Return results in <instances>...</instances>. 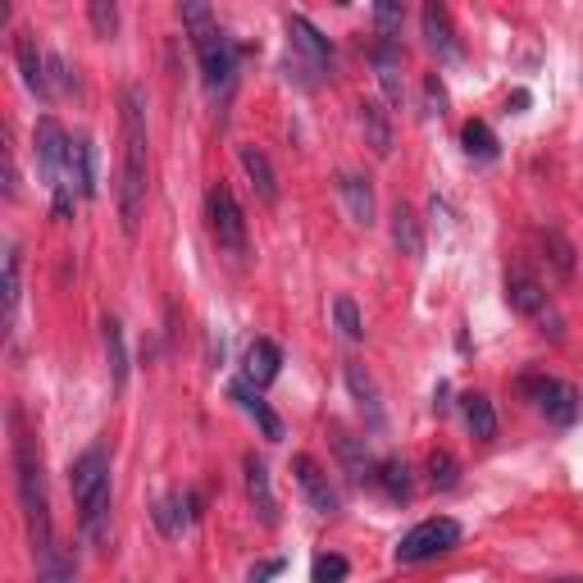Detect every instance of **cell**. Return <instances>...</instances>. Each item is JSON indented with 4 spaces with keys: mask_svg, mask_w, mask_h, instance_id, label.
<instances>
[{
    "mask_svg": "<svg viewBox=\"0 0 583 583\" xmlns=\"http://www.w3.org/2000/svg\"><path fill=\"white\" fill-rule=\"evenodd\" d=\"M520 393L548 415L552 424H561V429H570V424L579 419V393L570 383H561V378H548V374H524L520 378Z\"/></svg>",
    "mask_w": 583,
    "mask_h": 583,
    "instance_id": "7",
    "label": "cell"
},
{
    "mask_svg": "<svg viewBox=\"0 0 583 583\" xmlns=\"http://www.w3.org/2000/svg\"><path fill=\"white\" fill-rule=\"evenodd\" d=\"M10 465H14V492L28 520V538L37 556H55V529H51V501H46V475H42V447L23 415V406H10Z\"/></svg>",
    "mask_w": 583,
    "mask_h": 583,
    "instance_id": "1",
    "label": "cell"
},
{
    "mask_svg": "<svg viewBox=\"0 0 583 583\" xmlns=\"http://www.w3.org/2000/svg\"><path fill=\"white\" fill-rule=\"evenodd\" d=\"M238 160H242V169H247V178H251V191H256V197H260L264 206H279V178H274V165H269V155H264L260 146H242Z\"/></svg>",
    "mask_w": 583,
    "mask_h": 583,
    "instance_id": "17",
    "label": "cell"
},
{
    "mask_svg": "<svg viewBox=\"0 0 583 583\" xmlns=\"http://www.w3.org/2000/svg\"><path fill=\"white\" fill-rule=\"evenodd\" d=\"M288 37H292V46L305 55L310 69H320V73L333 69V46H329V37H324L315 23H310L305 14H288Z\"/></svg>",
    "mask_w": 583,
    "mask_h": 583,
    "instance_id": "11",
    "label": "cell"
},
{
    "mask_svg": "<svg viewBox=\"0 0 583 583\" xmlns=\"http://www.w3.org/2000/svg\"><path fill=\"white\" fill-rule=\"evenodd\" d=\"M206 219H210V238L219 242V251L228 256H247V219L238 210V201H232V191L223 183H215L206 191Z\"/></svg>",
    "mask_w": 583,
    "mask_h": 583,
    "instance_id": "6",
    "label": "cell"
},
{
    "mask_svg": "<svg viewBox=\"0 0 583 583\" xmlns=\"http://www.w3.org/2000/svg\"><path fill=\"white\" fill-rule=\"evenodd\" d=\"M337 201H342L346 219H352L356 228H369L374 223V187H369V178H361V174H337Z\"/></svg>",
    "mask_w": 583,
    "mask_h": 583,
    "instance_id": "14",
    "label": "cell"
},
{
    "mask_svg": "<svg viewBox=\"0 0 583 583\" xmlns=\"http://www.w3.org/2000/svg\"><path fill=\"white\" fill-rule=\"evenodd\" d=\"M356 119H361V133H365V142H369L374 155L393 150V119H387V110L378 101H361L356 105Z\"/></svg>",
    "mask_w": 583,
    "mask_h": 583,
    "instance_id": "19",
    "label": "cell"
},
{
    "mask_svg": "<svg viewBox=\"0 0 583 583\" xmlns=\"http://www.w3.org/2000/svg\"><path fill=\"white\" fill-rule=\"evenodd\" d=\"M460 410H465V424H470V434L479 443H488L497 434V410H492V402L483 393H465L460 397Z\"/></svg>",
    "mask_w": 583,
    "mask_h": 583,
    "instance_id": "24",
    "label": "cell"
},
{
    "mask_svg": "<svg viewBox=\"0 0 583 583\" xmlns=\"http://www.w3.org/2000/svg\"><path fill=\"white\" fill-rule=\"evenodd\" d=\"M460 142H465V155L470 160H479V165H488V160H497V137H492V128L483 124V119H470L460 128Z\"/></svg>",
    "mask_w": 583,
    "mask_h": 583,
    "instance_id": "26",
    "label": "cell"
},
{
    "mask_svg": "<svg viewBox=\"0 0 583 583\" xmlns=\"http://www.w3.org/2000/svg\"><path fill=\"white\" fill-rule=\"evenodd\" d=\"M561 583H579V579H561Z\"/></svg>",
    "mask_w": 583,
    "mask_h": 583,
    "instance_id": "38",
    "label": "cell"
},
{
    "mask_svg": "<svg viewBox=\"0 0 583 583\" xmlns=\"http://www.w3.org/2000/svg\"><path fill=\"white\" fill-rule=\"evenodd\" d=\"M19 269H23V260H19V247L10 242V251H6V329L14 324V310H19Z\"/></svg>",
    "mask_w": 583,
    "mask_h": 583,
    "instance_id": "30",
    "label": "cell"
},
{
    "mask_svg": "<svg viewBox=\"0 0 583 583\" xmlns=\"http://www.w3.org/2000/svg\"><path fill=\"white\" fill-rule=\"evenodd\" d=\"M374 479H378V488L387 492V497H393V501H406L410 497V465L406 460H383L378 465V470H374Z\"/></svg>",
    "mask_w": 583,
    "mask_h": 583,
    "instance_id": "27",
    "label": "cell"
},
{
    "mask_svg": "<svg viewBox=\"0 0 583 583\" xmlns=\"http://www.w3.org/2000/svg\"><path fill=\"white\" fill-rule=\"evenodd\" d=\"M542 251H548V260L556 264V274H561V279H570V274H574V247L561 238L556 228H552V232H542Z\"/></svg>",
    "mask_w": 583,
    "mask_h": 583,
    "instance_id": "29",
    "label": "cell"
},
{
    "mask_svg": "<svg viewBox=\"0 0 583 583\" xmlns=\"http://www.w3.org/2000/svg\"><path fill=\"white\" fill-rule=\"evenodd\" d=\"M101 342H105V365H110L114 393H124V383H128V346H124V324L114 315L101 320Z\"/></svg>",
    "mask_w": 583,
    "mask_h": 583,
    "instance_id": "18",
    "label": "cell"
},
{
    "mask_svg": "<svg viewBox=\"0 0 583 583\" xmlns=\"http://www.w3.org/2000/svg\"><path fill=\"white\" fill-rule=\"evenodd\" d=\"M419 23H424V42H429L443 60H456L460 46H456V28H451V14L447 6H438V0H429V6L419 10Z\"/></svg>",
    "mask_w": 583,
    "mask_h": 583,
    "instance_id": "16",
    "label": "cell"
},
{
    "mask_svg": "<svg viewBox=\"0 0 583 583\" xmlns=\"http://www.w3.org/2000/svg\"><path fill=\"white\" fill-rule=\"evenodd\" d=\"M242 475H247V497L260 516V524H279V501H274V488H269V470L256 451L242 456Z\"/></svg>",
    "mask_w": 583,
    "mask_h": 583,
    "instance_id": "13",
    "label": "cell"
},
{
    "mask_svg": "<svg viewBox=\"0 0 583 583\" xmlns=\"http://www.w3.org/2000/svg\"><path fill=\"white\" fill-rule=\"evenodd\" d=\"M32 150H37V169H42V183L51 191V210L55 219H73V191H77V178H73V137L51 119L37 124L32 133Z\"/></svg>",
    "mask_w": 583,
    "mask_h": 583,
    "instance_id": "5",
    "label": "cell"
},
{
    "mask_svg": "<svg viewBox=\"0 0 583 583\" xmlns=\"http://www.w3.org/2000/svg\"><path fill=\"white\" fill-rule=\"evenodd\" d=\"M369 60H374V73L383 83V96L393 105H402V51H397V42H378Z\"/></svg>",
    "mask_w": 583,
    "mask_h": 583,
    "instance_id": "22",
    "label": "cell"
},
{
    "mask_svg": "<svg viewBox=\"0 0 583 583\" xmlns=\"http://www.w3.org/2000/svg\"><path fill=\"white\" fill-rule=\"evenodd\" d=\"M150 516H155V524H160L165 538H178L191 520H197V497H191V492L187 497H165V501H155Z\"/></svg>",
    "mask_w": 583,
    "mask_h": 583,
    "instance_id": "20",
    "label": "cell"
},
{
    "mask_svg": "<svg viewBox=\"0 0 583 583\" xmlns=\"http://www.w3.org/2000/svg\"><path fill=\"white\" fill-rule=\"evenodd\" d=\"M228 397L238 402V406H242V410H247V415L260 424L269 443H279V438H283V424H279V415H274V410H269V406L256 397V387H247V383H232V393H228Z\"/></svg>",
    "mask_w": 583,
    "mask_h": 583,
    "instance_id": "23",
    "label": "cell"
},
{
    "mask_svg": "<svg viewBox=\"0 0 583 583\" xmlns=\"http://www.w3.org/2000/svg\"><path fill=\"white\" fill-rule=\"evenodd\" d=\"M402 6H393V0H378L374 6V23H378V42H397V32H402Z\"/></svg>",
    "mask_w": 583,
    "mask_h": 583,
    "instance_id": "32",
    "label": "cell"
},
{
    "mask_svg": "<svg viewBox=\"0 0 583 583\" xmlns=\"http://www.w3.org/2000/svg\"><path fill=\"white\" fill-rule=\"evenodd\" d=\"M119 128H124V160H119V219L133 238L146 210V101L142 87L128 83L119 92Z\"/></svg>",
    "mask_w": 583,
    "mask_h": 583,
    "instance_id": "2",
    "label": "cell"
},
{
    "mask_svg": "<svg viewBox=\"0 0 583 583\" xmlns=\"http://www.w3.org/2000/svg\"><path fill=\"white\" fill-rule=\"evenodd\" d=\"M346 579V556H320L310 570V583H342Z\"/></svg>",
    "mask_w": 583,
    "mask_h": 583,
    "instance_id": "35",
    "label": "cell"
},
{
    "mask_svg": "<svg viewBox=\"0 0 583 583\" xmlns=\"http://www.w3.org/2000/svg\"><path fill=\"white\" fill-rule=\"evenodd\" d=\"M73 178H77V197H96V150L87 137H73Z\"/></svg>",
    "mask_w": 583,
    "mask_h": 583,
    "instance_id": "25",
    "label": "cell"
},
{
    "mask_svg": "<svg viewBox=\"0 0 583 583\" xmlns=\"http://www.w3.org/2000/svg\"><path fill=\"white\" fill-rule=\"evenodd\" d=\"M292 475H296V483H301V492H305V501L315 507L320 516H337V492H333V483H329V475L320 470V460L315 456H292Z\"/></svg>",
    "mask_w": 583,
    "mask_h": 583,
    "instance_id": "9",
    "label": "cell"
},
{
    "mask_svg": "<svg viewBox=\"0 0 583 583\" xmlns=\"http://www.w3.org/2000/svg\"><path fill=\"white\" fill-rule=\"evenodd\" d=\"M87 23H92L96 37H114V32H119V6H114V0H92Z\"/></svg>",
    "mask_w": 583,
    "mask_h": 583,
    "instance_id": "31",
    "label": "cell"
},
{
    "mask_svg": "<svg viewBox=\"0 0 583 583\" xmlns=\"http://www.w3.org/2000/svg\"><path fill=\"white\" fill-rule=\"evenodd\" d=\"M333 320H337V329H342V337H346V342H361V337H365L361 310H356V301H352V296H337V301H333Z\"/></svg>",
    "mask_w": 583,
    "mask_h": 583,
    "instance_id": "28",
    "label": "cell"
},
{
    "mask_svg": "<svg viewBox=\"0 0 583 583\" xmlns=\"http://www.w3.org/2000/svg\"><path fill=\"white\" fill-rule=\"evenodd\" d=\"M460 542V524L456 520H447V516H434V520H424V524H415L402 542H397V561L402 565H415V561H429V556H443V552H451Z\"/></svg>",
    "mask_w": 583,
    "mask_h": 583,
    "instance_id": "8",
    "label": "cell"
},
{
    "mask_svg": "<svg viewBox=\"0 0 583 583\" xmlns=\"http://www.w3.org/2000/svg\"><path fill=\"white\" fill-rule=\"evenodd\" d=\"M69 488H73V507H77L83 533L92 542H105V533H110V456H105V447H87L73 460Z\"/></svg>",
    "mask_w": 583,
    "mask_h": 583,
    "instance_id": "4",
    "label": "cell"
},
{
    "mask_svg": "<svg viewBox=\"0 0 583 583\" xmlns=\"http://www.w3.org/2000/svg\"><path fill=\"white\" fill-rule=\"evenodd\" d=\"M346 383H352V393L361 397V406H369L378 415V393H374V383H369V374L361 365H346Z\"/></svg>",
    "mask_w": 583,
    "mask_h": 583,
    "instance_id": "34",
    "label": "cell"
},
{
    "mask_svg": "<svg viewBox=\"0 0 583 583\" xmlns=\"http://www.w3.org/2000/svg\"><path fill=\"white\" fill-rule=\"evenodd\" d=\"M507 301H511V310H520V315H529V320L548 315V292H542V283L529 274L524 264L507 269Z\"/></svg>",
    "mask_w": 583,
    "mask_h": 583,
    "instance_id": "12",
    "label": "cell"
},
{
    "mask_svg": "<svg viewBox=\"0 0 583 583\" xmlns=\"http://www.w3.org/2000/svg\"><path fill=\"white\" fill-rule=\"evenodd\" d=\"M456 479H460V465H456V456H447V451H434V456H429V483H434V488H456Z\"/></svg>",
    "mask_w": 583,
    "mask_h": 583,
    "instance_id": "33",
    "label": "cell"
},
{
    "mask_svg": "<svg viewBox=\"0 0 583 583\" xmlns=\"http://www.w3.org/2000/svg\"><path fill=\"white\" fill-rule=\"evenodd\" d=\"M274 574H283V561H264V565H256V570H251V583H264V579H274Z\"/></svg>",
    "mask_w": 583,
    "mask_h": 583,
    "instance_id": "37",
    "label": "cell"
},
{
    "mask_svg": "<svg viewBox=\"0 0 583 583\" xmlns=\"http://www.w3.org/2000/svg\"><path fill=\"white\" fill-rule=\"evenodd\" d=\"M37 583H73V561L69 556H46L42 561V574H37Z\"/></svg>",
    "mask_w": 583,
    "mask_h": 583,
    "instance_id": "36",
    "label": "cell"
},
{
    "mask_svg": "<svg viewBox=\"0 0 583 583\" xmlns=\"http://www.w3.org/2000/svg\"><path fill=\"white\" fill-rule=\"evenodd\" d=\"M187 37H191V51L201 60V77H206V92L210 96H228L232 92V77H238V46H232V37L215 23L210 6L201 0H187L178 10Z\"/></svg>",
    "mask_w": 583,
    "mask_h": 583,
    "instance_id": "3",
    "label": "cell"
},
{
    "mask_svg": "<svg viewBox=\"0 0 583 583\" xmlns=\"http://www.w3.org/2000/svg\"><path fill=\"white\" fill-rule=\"evenodd\" d=\"M279 369H283V352H279V342H269V337H256L251 342V352H247V365H242V383L247 387H269L279 378Z\"/></svg>",
    "mask_w": 583,
    "mask_h": 583,
    "instance_id": "15",
    "label": "cell"
},
{
    "mask_svg": "<svg viewBox=\"0 0 583 583\" xmlns=\"http://www.w3.org/2000/svg\"><path fill=\"white\" fill-rule=\"evenodd\" d=\"M393 247H397L402 256H410V260L424 256V228H419V215H415L406 201L393 206Z\"/></svg>",
    "mask_w": 583,
    "mask_h": 583,
    "instance_id": "21",
    "label": "cell"
},
{
    "mask_svg": "<svg viewBox=\"0 0 583 583\" xmlns=\"http://www.w3.org/2000/svg\"><path fill=\"white\" fill-rule=\"evenodd\" d=\"M14 64L23 73V87L37 101H51V69H46V55L37 51V37L32 32H19L14 37Z\"/></svg>",
    "mask_w": 583,
    "mask_h": 583,
    "instance_id": "10",
    "label": "cell"
}]
</instances>
